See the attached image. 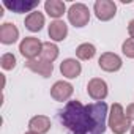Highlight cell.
<instances>
[{
  "label": "cell",
  "mask_w": 134,
  "mask_h": 134,
  "mask_svg": "<svg viewBox=\"0 0 134 134\" xmlns=\"http://www.w3.org/2000/svg\"><path fill=\"white\" fill-rule=\"evenodd\" d=\"M128 33H129V38L134 40V19H131L128 24Z\"/></svg>",
  "instance_id": "cell-22"
},
{
  "label": "cell",
  "mask_w": 134,
  "mask_h": 134,
  "mask_svg": "<svg viewBox=\"0 0 134 134\" xmlns=\"http://www.w3.org/2000/svg\"><path fill=\"white\" fill-rule=\"evenodd\" d=\"M29 129L38 134H46L51 129V118L46 115H35L29 121Z\"/></svg>",
  "instance_id": "cell-14"
},
{
  "label": "cell",
  "mask_w": 134,
  "mask_h": 134,
  "mask_svg": "<svg viewBox=\"0 0 134 134\" xmlns=\"http://www.w3.org/2000/svg\"><path fill=\"white\" fill-rule=\"evenodd\" d=\"M125 114H126V117H128L129 120H134V103H132V104H129V106L126 107Z\"/></svg>",
  "instance_id": "cell-21"
},
{
  "label": "cell",
  "mask_w": 134,
  "mask_h": 134,
  "mask_svg": "<svg viewBox=\"0 0 134 134\" xmlns=\"http://www.w3.org/2000/svg\"><path fill=\"white\" fill-rule=\"evenodd\" d=\"M107 126L112 129L114 134H125L128 129H131V120L126 117L125 109L120 103H114L110 107V114L107 118Z\"/></svg>",
  "instance_id": "cell-2"
},
{
  "label": "cell",
  "mask_w": 134,
  "mask_h": 134,
  "mask_svg": "<svg viewBox=\"0 0 134 134\" xmlns=\"http://www.w3.org/2000/svg\"><path fill=\"white\" fill-rule=\"evenodd\" d=\"M25 68H29L33 73H38L43 77H49L54 71V65L44 60H29L25 63Z\"/></svg>",
  "instance_id": "cell-12"
},
{
  "label": "cell",
  "mask_w": 134,
  "mask_h": 134,
  "mask_svg": "<svg viewBox=\"0 0 134 134\" xmlns=\"http://www.w3.org/2000/svg\"><path fill=\"white\" fill-rule=\"evenodd\" d=\"M44 22H46L44 14L40 13L38 10H35V11H32L30 14H27V18H25V21H24V25H25L27 30H30V32L35 33V32H40V30L43 29Z\"/></svg>",
  "instance_id": "cell-15"
},
{
  "label": "cell",
  "mask_w": 134,
  "mask_h": 134,
  "mask_svg": "<svg viewBox=\"0 0 134 134\" xmlns=\"http://www.w3.org/2000/svg\"><path fill=\"white\" fill-rule=\"evenodd\" d=\"M19 40V30L14 24L5 22L0 25V43L2 44H13Z\"/></svg>",
  "instance_id": "cell-11"
},
{
  "label": "cell",
  "mask_w": 134,
  "mask_h": 134,
  "mask_svg": "<svg viewBox=\"0 0 134 134\" xmlns=\"http://www.w3.org/2000/svg\"><path fill=\"white\" fill-rule=\"evenodd\" d=\"M107 115V104L104 101L84 106L74 99L68 101L58 110V120L70 134H104Z\"/></svg>",
  "instance_id": "cell-1"
},
{
  "label": "cell",
  "mask_w": 134,
  "mask_h": 134,
  "mask_svg": "<svg viewBox=\"0 0 134 134\" xmlns=\"http://www.w3.org/2000/svg\"><path fill=\"white\" fill-rule=\"evenodd\" d=\"M40 5V0H33V2H24V0H5L3 7L8 8L10 11L16 13V14H22V13H32L35 11V8Z\"/></svg>",
  "instance_id": "cell-9"
},
{
  "label": "cell",
  "mask_w": 134,
  "mask_h": 134,
  "mask_svg": "<svg viewBox=\"0 0 134 134\" xmlns=\"http://www.w3.org/2000/svg\"><path fill=\"white\" fill-rule=\"evenodd\" d=\"M47 33L51 36L52 41H63L66 36H68V25H66L63 21H52L49 24Z\"/></svg>",
  "instance_id": "cell-13"
},
{
  "label": "cell",
  "mask_w": 134,
  "mask_h": 134,
  "mask_svg": "<svg viewBox=\"0 0 134 134\" xmlns=\"http://www.w3.org/2000/svg\"><path fill=\"white\" fill-rule=\"evenodd\" d=\"M87 93H88V96H90L92 99H95V101H103V99H106V96H107V93H109V88H107L106 81H103V79H99V77L90 79L88 84H87Z\"/></svg>",
  "instance_id": "cell-6"
},
{
  "label": "cell",
  "mask_w": 134,
  "mask_h": 134,
  "mask_svg": "<svg viewBox=\"0 0 134 134\" xmlns=\"http://www.w3.org/2000/svg\"><path fill=\"white\" fill-rule=\"evenodd\" d=\"M73 85L70 82H65V81H57L52 87H51V96L55 99V101H68L71 96H73Z\"/></svg>",
  "instance_id": "cell-8"
},
{
  "label": "cell",
  "mask_w": 134,
  "mask_h": 134,
  "mask_svg": "<svg viewBox=\"0 0 134 134\" xmlns=\"http://www.w3.org/2000/svg\"><path fill=\"white\" fill-rule=\"evenodd\" d=\"M96 54V47L92 43H82L76 49V57L79 60H92Z\"/></svg>",
  "instance_id": "cell-18"
},
{
  "label": "cell",
  "mask_w": 134,
  "mask_h": 134,
  "mask_svg": "<svg viewBox=\"0 0 134 134\" xmlns=\"http://www.w3.org/2000/svg\"><path fill=\"white\" fill-rule=\"evenodd\" d=\"M60 73L66 79H76L82 73V66H81L79 60H76V58H65L60 63Z\"/></svg>",
  "instance_id": "cell-10"
},
{
  "label": "cell",
  "mask_w": 134,
  "mask_h": 134,
  "mask_svg": "<svg viewBox=\"0 0 134 134\" xmlns=\"http://www.w3.org/2000/svg\"><path fill=\"white\" fill-rule=\"evenodd\" d=\"M131 134H134V125L131 126Z\"/></svg>",
  "instance_id": "cell-24"
},
{
  "label": "cell",
  "mask_w": 134,
  "mask_h": 134,
  "mask_svg": "<svg viewBox=\"0 0 134 134\" xmlns=\"http://www.w3.org/2000/svg\"><path fill=\"white\" fill-rule=\"evenodd\" d=\"M25 134H38V132H33V131H29V132H25Z\"/></svg>",
  "instance_id": "cell-23"
},
{
  "label": "cell",
  "mask_w": 134,
  "mask_h": 134,
  "mask_svg": "<svg viewBox=\"0 0 134 134\" xmlns=\"http://www.w3.org/2000/svg\"><path fill=\"white\" fill-rule=\"evenodd\" d=\"M44 10L51 18L58 21L66 11V5H65V2H62V0H47L44 3Z\"/></svg>",
  "instance_id": "cell-16"
},
{
  "label": "cell",
  "mask_w": 134,
  "mask_h": 134,
  "mask_svg": "<svg viewBox=\"0 0 134 134\" xmlns=\"http://www.w3.org/2000/svg\"><path fill=\"white\" fill-rule=\"evenodd\" d=\"M58 52H60V51H58L57 44H54V43H51V41H46V43H43L41 60L52 63L54 60H57V57H58Z\"/></svg>",
  "instance_id": "cell-17"
},
{
  "label": "cell",
  "mask_w": 134,
  "mask_h": 134,
  "mask_svg": "<svg viewBox=\"0 0 134 134\" xmlns=\"http://www.w3.org/2000/svg\"><path fill=\"white\" fill-rule=\"evenodd\" d=\"M19 52L22 57H25L27 60H36V57H41L43 52V43L35 38V36H25L21 43H19Z\"/></svg>",
  "instance_id": "cell-4"
},
{
  "label": "cell",
  "mask_w": 134,
  "mask_h": 134,
  "mask_svg": "<svg viewBox=\"0 0 134 134\" xmlns=\"http://www.w3.org/2000/svg\"><path fill=\"white\" fill-rule=\"evenodd\" d=\"M121 52L128 57V58H134V40L128 38L126 41H123L121 44Z\"/></svg>",
  "instance_id": "cell-20"
},
{
  "label": "cell",
  "mask_w": 134,
  "mask_h": 134,
  "mask_svg": "<svg viewBox=\"0 0 134 134\" xmlns=\"http://www.w3.org/2000/svg\"><path fill=\"white\" fill-rule=\"evenodd\" d=\"M68 21L77 27V29H82L88 24L90 21V10L87 5L84 3H73L68 10Z\"/></svg>",
  "instance_id": "cell-3"
},
{
  "label": "cell",
  "mask_w": 134,
  "mask_h": 134,
  "mask_svg": "<svg viewBox=\"0 0 134 134\" xmlns=\"http://www.w3.org/2000/svg\"><path fill=\"white\" fill-rule=\"evenodd\" d=\"M98 65H99V68L103 71H106V73H115V71H118L123 66V62H121V58L117 54H114V52H104L98 58Z\"/></svg>",
  "instance_id": "cell-7"
},
{
  "label": "cell",
  "mask_w": 134,
  "mask_h": 134,
  "mask_svg": "<svg viewBox=\"0 0 134 134\" xmlns=\"http://www.w3.org/2000/svg\"><path fill=\"white\" fill-rule=\"evenodd\" d=\"M93 13L99 21L107 22V21L115 18L117 5H115V2H112V0H96L95 5H93Z\"/></svg>",
  "instance_id": "cell-5"
},
{
  "label": "cell",
  "mask_w": 134,
  "mask_h": 134,
  "mask_svg": "<svg viewBox=\"0 0 134 134\" xmlns=\"http://www.w3.org/2000/svg\"><path fill=\"white\" fill-rule=\"evenodd\" d=\"M0 65H2V68L5 71H10L16 66V57L11 52H7V54L2 55V58H0Z\"/></svg>",
  "instance_id": "cell-19"
}]
</instances>
